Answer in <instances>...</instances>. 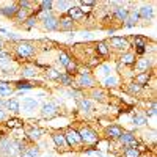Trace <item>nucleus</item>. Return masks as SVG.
<instances>
[{"instance_id": "obj_1", "label": "nucleus", "mask_w": 157, "mask_h": 157, "mask_svg": "<svg viewBox=\"0 0 157 157\" xmlns=\"http://www.w3.org/2000/svg\"><path fill=\"white\" fill-rule=\"evenodd\" d=\"M11 55L16 61H24V63H30V60H33L38 52L41 50L39 43L36 41H29V39H21L19 43L11 46Z\"/></svg>"}, {"instance_id": "obj_2", "label": "nucleus", "mask_w": 157, "mask_h": 157, "mask_svg": "<svg viewBox=\"0 0 157 157\" xmlns=\"http://www.w3.org/2000/svg\"><path fill=\"white\" fill-rule=\"evenodd\" d=\"M27 146V143L16 137L3 135L0 137V157H19Z\"/></svg>"}, {"instance_id": "obj_3", "label": "nucleus", "mask_w": 157, "mask_h": 157, "mask_svg": "<svg viewBox=\"0 0 157 157\" xmlns=\"http://www.w3.org/2000/svg\"><path fill=\"white\" fill-rule=\"evenodd\" d=\"M94 86H98V78L93 74V71L86 66L85 68L78 66V71L74 75V88L85 91V90H91Z\"/></svg>"}, {"instance_id": "obj_4", "label": "nucleus", "mask_w": 157, "mask_h": 157, "mask_svg": "<svg viewBox=\"0 0 157 157\" xmlns=\"http://www.w3.org/2000/svg\"><path fill=\"white\" fill-rule=\"evenodd\" d=\"M75 129H77L78 135H80V138H82L83 146L94 148L98 143L101 141V137H99V134H98V130L93 129L90 124H82V126L75 127Z\"/></svg>"}, {"instance_id": "obj_5", "label": "nucleus", "mask_w": 157, "mask_h": 157, "mask_svg": "<svg viewBox=\"0 0 157 157\" xmlns=\"http://www.w3.org/2000/svg\"><path fill=\"white\" fill-rule=\"evenodd\" d=\"M105 43L109 44L110 52H115V54L121 55L124 52L130 50V41L127 36H110L109 39H105Z\"/></svg>"}, {"instance_id": "obj_6", "label": "nucleus", "mask_w": 157, "mask_h": 157, "mask_svg": "<svg viewBox=\"0 0 157 157\" xmlns=\"http://www.w3.org/2000/svg\"><path fill=\"white\" fill-rule=\"evenodd\" d=\"M64 132V138L68 141V146L71 151H83V143H82V138L78 135L77 129L69 126L66 127V130H63Z\"/></svg>"}, {"instance_id": "obj_7", "label": "nucleus", "mask_w": 157, "mask_h": 157, "mask_svg": "<svg viewBox=\"0 0 157 157\" xmlns=\"http://www.w3.org/2000/svg\"><path fill=\"white\" fill-rule=\"evenodd\" d=\"M17 74L21 75V78H24V80H32V78H38L41 75V71H39V68L33 61H30V63H22L19 66Z\"/></svg>"}, {"instance_id": "obj_8", "label": "nucleus", "mask_w": 157, "mask_h": 157, "mask_svg": "<svg viewBox=\"0 0 157 157\" xmlns=\"http://www.w3.org/2000/svg\"><path fill=\"white\" fill-rule=\"evenodd\" d=\"M44 135H46V129L39 127L36 124H32L30 127H27V130H25V138H27V141L30 145H38V143L44 138Z\"/></svg>"}, {"instance_id": "obj_9", "label": "nucleus", "mask_w": 157, "mask_h": 157, "mask_svg": "<svg viewBox=\"0 0 157 157\" xmlns=\"http://www.w3.org/2000/svg\"><path fill=\"white\" fill-rule=\"evenodd\" d=\"M60 113V105H58V101H49V102H44L41 109H39V115L44 120H52V118L58 116Z\"/></svg>"}, {"instance_id": "obj_10", "label": "nucleus", "mask_w": 157, "mask_h": 157, "mask_svg": "<svg viewBox=\"0 0 157 157\" xmlns=\"http://www.w3.org/2000/svg\"><path fill=\"white\" fill-rule=\"evenodd\" d=\"M88 99H91L93 102H98V104H109L110 102V94L107 90H104L102 86H94L88 90Z\"/></svg>"}, {"instance_id": "obj_11", "label": "nucleus", "mask_w": 157, "mask_h": 157, "mask_svg": "<svg viewBox=\"0 0 157 157\" xmlns=\"http://www.w3.org/2000/svg\"><path fill=\"white\" fill-rule=\"evenodd\" d=\"M50 138H52V141H54V145H55L58 152H71V149L68 146V141H66V138H64V132H63V130H60V129L52 130Z\"/></svg>"}, {"instance_id": "obj_12", "label": "nucleus", "mask_w": 157, "mask_h": 157, "mask_svg": "<svg viewBox=\"0 0 157 157\" xmlns=\"http://www.w3.org/2000/svg\"><path fill=\"white\" fill-rule=\"evenodd\" d=\"M39 27H41L44 32H58V14L54 11L47 13V16L39 21Z\"/></svg>"}, {"instance_id": "obj_13", "label": "nucleus", "mask_w": 157, "mask_h": 157, "mask_svg": "<svg viewBox=\"0 0 157 157\" xmlns=\"http://www.w3.org/2000/svg\"><path fill=\"white\" fill-rule=\"evenodd\" d=\"M118 143L121 145V148H137L140 145V140L138 137L135 135V132H132V130H123L121 137L118 138Z\"/></svg>"}, {"instance_id": "obj_14", "label": "nucleus", "mask_w": 157, "mask_h": 157, "mask_svg": "<svg viewBox=\"0 0 157 157\" xmlns=\"http://www.w3.org/2000/svg\"><path fill=\"white\" fill-rule=\"evenodd\" d=\"M138 16H140V25H143V27H146V25L151 24V21L155 17V10H154V5H141L138 6Z\"/></svg>"}, {"instance_id": "obj_15", "label": "nucleus", "mask_w": 157, "mask_h": 157, "mask_svg": "<svg viewBox=\"0 0 157 157\" xmlns=\"http://www.w3.org/2000/svg\"><path fill=\"white\" fill-rule=\"evenodd\" d=\"M124 127L120 124H109L107 127H104V138L107 141H118V138L121 137Z\"/></svg>"}, {"instance_id": "obj_16", "label": "nucleus", "mask_w": 157, "mask_h": 157, "mask_svg": "<svg viewBox=\"0 0 157 157\" xmlns=\"http://www.w3.org/2000/svg\"><path fill=\"white\" fill-rule=\"evenodd\" d=\"M135 71L138 72H152L154 71V58H151L149 55L146 57H138L135 64H134Z\"/></svg>"}, {"instance_id": "obj_17", "label": "nucleus", "mask_w": 157, "mask_h": 157, "mask_svg": "<svg viewBox=\"0 0 157 157\" xmlns=\"http://www.w3.org/2000/svg\"><path fill=\"white\" fill-rule=\"evenodd\" d=\"M17 8V2H0V16L5 19H14Z\"/></svg>"}, {"instance_id": "obj_18", "label": "nucleus", "mask_w": 157, "mask_h": 157, "mask_svg": "<svg viewBox=\"0 0 157 157\" xmlns=\"http://www.w3.org/2000/svg\"><path fill=\"white\" fill-rule=\"evenodd\" d=\"M78 29V24L74 22L69 16L60 14L58 16V32H75Z\"/></svg>"}, {"instance_id": "obj_19", "label": "nucleus", "mask_w": 157, "mask_h": 157, "mask_svg": "<svg viewBox=\"0 0 157 157\" xmlns=\"http://www.w3.org/2000/svg\"><path fill=\"white\" fill-rule=\"evenodd\" d=\"M127 5H130V2L129 3H121L120 6H115V8H110V13H112V17H113V21H118V22H124L126 19H127V16H129V6Z\"/></svg>"}, {"instance_id": "obj_20", "label": "nucleus", "mask_w": 157, "mask_h": 157, "mask_svg": "<svg viewBox=\"0 0 157 157\" xmlns=\"http://www.w3.org/2000/svg\"><path fill=\"white\" fill-rule=\"evenodd\" d=\"M0 107H3L11 115L17 116L21 113V101L17 98H8L6 101H0Z\"/></svg>"}, {"instance_id": "obj_21", "label": "nucleus", "mask_w": 157, "mask_h": 157, "mask_svg": "<svg viewBox=\"0 0 157 157\" xmlns=\"http://www.w3.org/2000/svg\"><path fill=\"white\" fill-rule=\"evenodd\" d=\"M75 104H77V110L80 112L82 115H85V116H88L90 113L94 112V102L91 99H88L86 96H83L82 99H78V101H75Z\"/></svg>"}, {"instance_id": "obj_22", "label": "nucleus", "mask_w": 157, "mask_h": 157, "mask_svg": "<svg viewBox=\"0 0 157 157\" xmlns=\"http://www.w3.org/2000/svg\"><path fill=\"white\" fill-rule=\"evenodd\" d=\"M124 93L129 96V98H138V96H141L143 94V86H140L138 83H135L134 80H130V82H127L126 85H124Z\"/></svg>"}, {"instance_id": "obj_23", "label": "nucleus", "mask_w": 157, "mask_h": 157, "mask_svg": "<svg viewBox=\"0 0 157 157\" xmlns=\"http://www.w3.org/2000/svg\"><path fill=\"white\" fill-rule=\"evenodd\" d=\"M39 102L35 98H24L21 102V112L24 113H33L35 110H38Z\"/></svg>"}, {"instance_id": "obj_24", "label": "nucleus", "mask_w": 157, "mask_h": 157, "mask_svg": "<svg viewBox=\"0 0 157 157\" xmlns=\"http://www.w3.org/2000/svg\"><path fill=\"white\" fill-rule=\"evenodd\" d=\"M118 61H120L123 66H129V68H134V64L137 61V55L134 54V50H127L124 54L118 55Z\"/></svg>"}, {"instance_id": "obj_25", "label": "nucleus", "mask_w": 157, "mask_h": 157, "mask_svg": "<svg viewBox=\"0 0 157 157\" xmlns=\"http://www.w3.org/2000/svg\"><path fill=\"white\" fill-rule=\"evenodd\" d=\"M64 14H66V16H69L74 22H80V21H83L85 19V14H83V11L80 10V6H78L77 3H74V5H71L69 6V10L66 11V13H64Z\"/></svg>"}, {"instance_id": "obj_26", "label": "nucleus", "mask_w": 157, "mask_h": 157, "mask_svg": "<svg viewBox=\"0 0 157 157\" xmlns=\"http://www.w3.org/2000/svg\"><path fill=\"white\" fill-rule=\"evenodd\" d=\"M101 85L104 90H113V88H118L120 86V77L112 74V75H107V77H104L101 78Z\"/></svg>"}, {"instance_id": "obj_27", "label": "nucleus", "mask_w": 157, "mask_h": 157, "mask_svg": "<svg viewBox=\"0 0 157 157\" xmlns=\"http://www.w3.org/2000/svg\"><path fill=\"white\" fill-rule=\"evenodd\" d=\"M152 74H154V72H137V74H134V78H132V80H134L135 83H138L140 86L146 88V86L151 83Z\"/></svg>"}, {"instance_id": "obj_28", "label": "nucleus", "mask_w": 157, "mask_h": 157, "mask_svg": "<svg viewBox=\"0 0 157 157\" xmlns=\"http://www.w3.org/2000/svg\"><path fill=\"white\" fill-rule=\"evenodd\" d=\"M94 52H96V55H98L99 58H107V57L112 54L110 49H109V44L105 43V39H104V41L94 43Z\"/></svg>"}, {"instance_id": "obj_29", "label": "nucleus", "mask_w": 157, "mask_h": 157, "mask_svg": "<svg viewBox=\"0 0 157 157\" xmlns=\"http://www.w3.org/2000/svg\"><path fill=\"white\" fill-rule=\"evenodd\" d=\"M13 83V86H14V90L16 91H30V90H33L36 85H35V82H32V80H24V78H19V80H14V82H11Z\"/></svg>"}, {"instance_id": "obj_30", "label": "nucleus", "mask_w": 157, "mask_h": 157, "mask_svg": "<svg viewBox=\"0 0 157 157\" xmlns=\"http://www.w3.org/2000/svg\"><path fill=\"white\" fill-rule=\"evenodd\" d=\"M16 93L14 86L8 80H0V98H10Z\"/></svg>"}, {"instance_id": "obj_31", "label": "nucleus", "mask_w": 157, "mask_h": 157, "mask_svg": "<svg viewBox=\"0 0 157 157\" xmlns=\"http://www.w3.org/2000/svg\"><path fill=\"white\" fill-rule=\"evenodd\" d=\"M130 47H148L149 44V39L146 36H141V35H134V36H130Z\"/></svg>"}, {"instance_id": "obj_32", "label": "nucleus", "mask_w": 157, "mask_h": 157, "mask_svg": "<svg viewBox=\"0 0 157 157\" xmlns=\"http://www.w3.org/2000/svg\"><path fill=\"white\" fill-rule=\"evenodd\" d=\"M74 5L72 2H68V0H58V2H54V13H58V14H64L69 6Z\"/></svg>"}, {"instance_id": "obj_33", "label": "nucleus", "mask_w": 157, "mask_h": 157, "mask_svg": "<svg viewBox=\"0 0 157 157\" xmlns=\"http://www.w3.org/2000/svg\"><path fill=\"white\" fill-rule=\"evenodd\" d=\"M57 82L64 88H74V77L66 74V72H60V77H58Z\"/></svg>"}, {"instance_id": "obj_34", "label": "nucleus", "mask_w": 157, "mask_h": 157, "mask_svg": "<svg viewBox=\"0 0 157 157\" xmlns=\"http://www.w3.org/2000/svg\"><path fill=\"white\" fill-rule=\"evenodd\" d=\"M39 155H41V148L38 145H29L19 157H39Z\"/></svg>"}, {"instance_id": "obj_35", "label": "nucleus", "mask_w": 157, "mask_h": 157, "mask_svg": "<svg viewBox=\"0 0 157 157\" xmlns=\"http://www.w3.org/2000/svg\"><path fill=\"white\" fill-rule=\"evenodd\" d=\"M33 14V13L32 11H29V10H24V8H17V13H16V16H14V19H13V21H14L16 22V25H21L25 19H27V17H30Z\"/></svg>"}, {"instance_id": "obj_36", "label": "nucleus", "mask_w": 157, "mask_h": 157, "mask_svg": "<svg viewBox=\"0 0 157 157\" xmlns=\"http://www.w3.org/2000/svg\"><path fill=\"white\" fill-rule=\"evenodd\" d=\"M132 124L135 127H141V126H146L148 124V118L145 116L143 112H135L132 116Z\"/></svg>"}, {"instance_id": "obj_37", "label": "nucleus", "mask_w": 157, "mask_h": 157, "mask_svg": "<svg viewBox=\"0 0 157 157\" xmlns=\"http://www.w3.org/2000/svg\"><path fill=\"white\" fill-rule=\"evenodd\" d=\"M94 72H96V74H101L102 78H104V77H107V75H112V74H113V68H112L110 63H101L99 66L94 69Z\"/></svg>"}, {"instance_id": "obj_38", "label": "nucleus", "mask_w": 157, "mask_h": 157, "mask_svg": "<svg viewBox=\"0 0 157 157\" xmlns=\"http://www.w3.org/2000/svg\"><path fill=\"white\" fill-rule=\"evenodd\" d=\"M38 24H39V22H38L36 14H32L30 17L25 19V21H24V22L19 25V27H21V29H24V30H32V29H35V27H36Z\"/></svg>"}, {"instance_id": "obj_39", "label": "nucleus", "mask_w": 157, "mask_h": 157, "mask_svg": "<svg viewBox=\"0 0 157 157\" xmlns=\"http://www.w3.org/2000/svg\"><path fill=\"white\" fill-rule=\"evenodd\" d=\"M77 5L80 6V10L83 11V14L86 16L88 13H91V11H93V8L98 5V2H94V0H82V2H78Z\"/></svg>"}, {"instance_id": "obj_40", "label": "nucleus", "mask_w": 157, "mask_h": 157, "mask_svg": "<svg viewBox=\"0 0 157 157\" xmlns=\"http://www.w3.org/2000/svg\"><path fill=\"white\" fill-rule=\"evenodd\" d=\"M44 72H46V78L47 80H52V82H57L58 77H60V71L54 66H47L44 69Z\"/></svg>"}, {"instance_id": "obj_41", "label": "nucleus", "mask_w": 157, "mask_h": 157, "mask_svg": "<svg viewBox=\"0 0 157 157\" xmlns=\"http://www.w3.org/2000/svg\"><path fill=\"white\" fill-rule=\"evenodd\" d=\"M72 60V57L68 54L66 50H60L58 52V57H57V61H58V64H61L63 68H66L68 66V63Z\"/></svg>"}, {"instance_id": "obj_42", "label": "nucleus", "mask_w": 157, "mask_h": 157, "mask_svg": "<svg viewBox=\"0 0 157 157\" xmlns=\"http://www.w3.org/2000/svg\"><path fill=\"white\" fill-rule=\"evenodd\" d=\"M6 126L10 129H21V127H24V121L17 116H13V118H8L6 120Z\"/></svg>"}, {"instance_id": "obj_43", "label": "nucleus", "mask_w": 157, "mask_h": 157, "mask_svg": "<svg viewBox=\"0 0 157 157\" xmlns=\"http://www.w3.org/2000/svg\"><path fill=\"white\" fill-rule=\"evenodd\" d=\"M38 11H54V2L52 0H41L36 6Z\"/></svg>"}, {"instance_id": "obj_44", "label": "nucleus", "mask_w": 157, "mask_h": 157, "mask_svg": "<svg viewBox=\"0 0 157 157\" xmlns=\"http://www.w3.org/2000/svg\"><path fill=\"white\" fill-rule=\"evenodd\" d=\"M78 66H80V64H78V63H77L75 60H71V61L68 63V66L64 68V72L74 77V75L77 74V71H78Z\"/></svg>"}, {"instance_id": "obj_45", "label": "nucleus", "mask_w": 157, "mask_h": 157, "mask_svg": "<svg viewBox=\"0 0 157 157\" xmlns=\"http://www.w3.org/2000/svg\"><path fill=\"white\" fill-rule=\"evenodd\" d=\"M121 154H123V157H141L143 155L137 148H123Z\"/></svg>"}, {"instance_id": "obj_46", "label": "nucleus", "mask_w": 157, "mask_h": 157, "mask_svg": "<svg viewBox=\"0 0 157 157\" xmlns=\"http://www.w3.org/2000/svg\"><path fill=\"white\" fill-rule=\"evenodd\" d=\"M10 58H13V55H11L10 50H6V49L0 50V60H10ZM13 60H14V58H13Z\"/></svg>"}, {"instance_id": "obj_47", "label": "nucleus", "mask_w": 157, "mask_h": 157, "mask_svg": "<svg viewBox=\"0 0 157 157\" xmlns=\"http://www.w3.org/2000/svg\"><path fill=\"white\" fill-rule=\"evenodd\" d=\"M6 120H8V112L3 107H0V121H6Z\"/></svg>"}, {"instance_id": "obj_48", "label": "nucleus", "mask_w": 157, "mask_h": 157, "mask_svg": "<svg viewBox=\"0 0 157 157\" xmlns=\"http://www.w3.org/2000/svg\"><path fill=\"white\" fill-rule=\"evenodd\" d=\"M91 38H93V35H91L90 32H85L83 33V39H91Z\"/></svg>"}, {"instance_id": "obj_49", "label": "nucleus", "mask_w": 157, "mask_h": 157, "mask_svg": "<svg viewBox=\"0 0 157 157\" xmlns=\"http://www.w3.org/2000/svg\"><path fill=\"white\" fill-rule=\"evenodd\" d=\"M2 49H5V43H3V39L0 38V50H2Z\"/></svg>"}, {"instance_id": "obj_50", "label": "nucleus", "mask_w": 157, "mask_h": 157, "mask_svg": "<svg viewBox=\"0 0 157 157\" xmlns=\"http://www.w3.org/2000/svg\"><path fill=\"white\" fill-rule=\"evenodd\" d=\"M141 157H155V154L152 152V154H146V155H141Z\"/></svg>"}, {"instance_id": "obj_51", "label": "nucleus", "mask_w": 157, "mask_h": 157, "mask_svg": "<svg viewBox=\"0 0 157 157\" xmlns=\"http://www.w3.org/2000/svg\"><path fill=\"white\" fill-rule=\"evenodd\" d=\"M101 157H104V155H101Z\"/></svg>"}]
</instances>
